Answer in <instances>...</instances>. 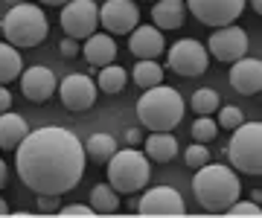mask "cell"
<instances>
[{
	"instance_id": "6da1fadb",
	"label": "cell",
	"mask_w": 262,
	"mask_h": 218,
	"mask_svg": "<svg viewBox=\"0 0 262 218\" xmlns=\"http://www.w3.org/2000/svg\"><path fill=\"white\" fill-rule=\"evenodd\" d=\"M15 169L38 195H64L84 175V146L67 128H38L15 146Z\"/></svg>"
},
{
	"instance_id": "7a4b0ae2",
	"label": "cell",
	"mask_w": 262,
	"mask_h": 218,
	"mask_svg": "<svg viewBox=\"0 0 262 218\" xmlns=\"http://www.w3.org/2000/svg\"><path fill=\"white\" fill-rule=\"evenodd\" d=\"M192 192L195 201L210 212H225L239 195H242V183L233 169H227L225 163H204L195 169L192 178Z\"/></svg>"
},
{
	"instance_id": "3957f363",
	"label": "cell",
	"mask_w": 262,
	"mask_h": 218,
	"mask_svg": "<svg viewBox=\"0 0 262 218\" xmlns=\"http://www.w3.org/2000/svg\"><path fill=\"white\" fill-rule=\"evenodd\" d=\"M187 105L181 93L169 85H155L146 87L143 96L137 99V119H140L149 131H175L184 119Z\"/></svg>"
},
{
	"instance_id": "277c9868",
	"label": "cell",
	"mask_w": 262,
	"mask_h": 218,
	"mask_svg": "<svg viewBox=\"0 0 262 218\" xmlns=\"http://www.w3.org/2000/svg\"><path fill=\"white\" fill-rule=\"evenodd\" d=\"M0 27H3V35L12 47H38L50 35V20L44 15V9L29 6V3L9 6L6 18L0 20Z\"/></svg>"
},
{
	"instance_id": "5b68a950",
	"label": "cell",
	"mask_w": 262,
	"mask_h": 218,
	"mask_svg": "<svg viewBox=\"0 0 262 218\" xmlns=\"http://www.w3.org/2000/svg\"><path fill=\"white\" fill-rule=\"evenodd\" d=\"M149 157L143 152L131 149H117L108 160V183L117 192H140L149 183Z\"/></svg>"
},
{
	"instance_id": "8992f818",
	"label": "cell",
	"mask_w": 262,
	"mask_h": 218,
	"mask_svg": "<svg viewBox=\"0 0 262 218\" xmlns=\"http://www.w3.org/2000/svg\"><path fill=\"white\" fill-rule=\"evenodd\" d=\"M227 157L230 169L242 175H262V125L259 123H242L233 128V137L227 142Z\"/></svg>"
},
{
	"instance_id": "52a82bcc",
	"label": "cell",
	"mask_w": 262,
	"mask_h": 218,
	"mask_svg": "<svg viewBox=\"0 0 262 218\" xmlns=\"http://www.w3.org/2000/svg\"><path fill=\"white\" fill-rule=\"evenodd\" d=\"M166 64H169V70L178 73V76L195 79V76H204L207 73V67H210V53H207V47L201 41L181 38L169 47Z\"/></svg>"
},
{
	"instance_id": "ba28073f",
	"label": "cell",
	"mask_w": 262,
	"mask_h": 218,
	"mask_svg": "<svg viewBox=\"0 0 262 218\" xmlns=\"http://www.w3.org/2000/svg\"><path fill=\"white\" fill-rule=\"evenodd\" d=\"M99 27V6L94 0H67L61 9V29L64 35L76 41H84L88 35H94Z\"/></svg>"
},
{
	"instance_id": "9c48e42d",
	"label": "cell",
	"mask_w": 262,
	"mask_h": 218,
	"mask_svg": "<svg viewBox=\"0 0 262 218\" xmlns=\"http://www.w3.org/2000/svg\"><path fill=\"white\" fill-rule=\"evenodd\" d=\"M207 53L215 58V61H222V64H233L236 58L248 56V32L233 23H227V27H219L210 35L207 41Z\"/></svg>"
},
{
	"instance_id": "30bf717a",
	"label": "cell",
	"mask_w": 262,
	"mask_h": 218,
	"mask_svg": "<svg viewBox=\"0 0 262 218\" xmlns=\"http://www.w3.org/2000/svg\"><path fill=\"white\" fill-rule=\"evenodd\" d=\"M184 3L201 23L215 29L239 20V15L245 12V0H184Z\"/></svg>"
},
{
	"instance_id": "8fae6325",
	"label": "cell",
	"mask_w": 262,
	"mask_h": 218,
	"mask_svg": "<svg viewBox=\"0 0 262 218\" xmlns=\"http://www.w3.org/2000/svg\"><path fill=\"white\" fill-rule=\"evenodd\" d=\"M58 90V99L64 105L67 111H88V108H94L96 105V96H99V87L91 76H84V73H70L64 76V82L56 87Z\"/></svg>"
},
{
	"instance_id": "7c38bea8",
	"label": "cell",
	"mask_w": 262,
	"mask_h": 218,
	"mask_svg": "<svg viewBox=\"0 0 262 218\" xmlns=\"http://www.w3.org/2000/svg\"><path fill=\"white\" fill-rule=\"evenodd\" d=\"M99 23L108 29V35H128L140 23V9L134 0H105L99 6Z\"/></svg>"
},
{
	"instance_id": "4fadbf2b",
	"label": "cell",
	"mask_w": 262,
	"mask_h": 218,
	"mask_svg": "<svg viewBox=\"0 0 262 218\" xmlns=\"http://www.w3.org/2000/svg\"><path fill=\"white\" fill-rule=\"evenodd\" d=\"M137 212L140 215H184L187 204H184L178 189L160 183V186H151L149 192H143V198L137 201Z\"/></svg>"
},
{
	"instance_id": "5bb4252c",
	"label": "cell",
	"mask_w": 262,
	"mask_h": 218,
	"mask_svg": "<svg viewBox=\"0 0 262 218\" xmlns=\"http://www.w3.org/2000/svg\"><path fill=\"white\" fill-rule=\"evenodd\" d=\"M56 73L50 70V67H41V64H32L27 70H20V90L27 96L29 102L35 105H44L50 96L56 93Z\"/></svg>"
},
{
	"instance_id": "9a60e30c",
	"label": "cell",
	"mask_w": 262,
	"mask_h": 218,
	"mask_svg": "<svg viewBox=\"0 0 262 218\" xmlns=\"http://www.w3.org/2000/svg\"><path fill=\"white\" fill-rule=\"evenodd\" d=\"M230 87L242 96H256L262 90V61L251 56L236 58L230 67Z\"/></svg>"
},
{
	"instance_id": "2e32d148",
	"label": "cell",
	"mask_w": 262,
	"mask_h": 218,
	"mask_svg": "<svg viewBox=\"0 0 262 218\" xmlns=\"http://www.w3.org/2000/svg\"><path fill=\"white\" fill-rule=\"evenodd\" d=\"M128 50L131 56L137 58H160L166 53V38H163V29L158 27H137L128 32Z\"/></svg>"
},
{
	"instance_id": "e0dca14e",
	"label": "cell",
	"mask_w": 262,
	"mask_h": 218,
	"mask_svg": "<svg viewBox=\"0 0 262 218\" xmlns=\"http://www.w3.org/2000/svg\"><path fill=\"white\" fill-rule=\"evenodd\" d=\"M79 53L88 58L91 67H105L117 58V44H114V38L108 32H94V35L84 38V47Z\"/></svg>"
},
{
	"instance_id": "ac0fdd59",
	"label": "cell",
	"mask_w": 262,
	"mask_h": 218,
	"mask_svg": "<svg viewBox=\"0 0 262 218\" xmlns=\"http://www.w3.org/2000/svg\"><path fill=\"white\" fill-rule=\"evenodd\" d=\"M151 20L158 29H181L187 20V3L184 0H155Z\"/></svg>"
},
{
	"instance_id": "d6986e66",
	"label": "cell",
	"mask_w": 262,
	"mask_h": 218,
	"mask_svg": "<svg viewBox=\"0 0 262 218\" xmlns=\"http://www.w3.org/2000/svg\"><path fill=\"white\" fill-rule=\"evenodd\" d=\"M27 131H29L27 119L20 114H15L12 108L0 114V149L3 152H15V146L27 137Z\"/></svg>"
},
{
	"instance_id": "ffe728a7",
	"label": "cell",
	"mask_w": 262,
	"mask_h": 218,
	"mask_svg": "<svg viewBox=\"0 0 262 218\" xmlns=\"http://www.w3.org/2000/svg\"><path fill=\"white\" fill-rule=\"evenodd\" d=\"M143 146H146V157L155 163H169L175 154H178V140L172 137V131H151L146 140H143Z\"/></svg>"
},
{
	"instance_id": "44dd1931",
	"label": "cell",
	"mask_w": 262,
	"mask_h": 218,
	"mask_svg": "<svg viewBox=\"0 0 262 218\" xmlns=\"http://www.w3.org/2000/svg\"><path fill=\"white\" fill-rule=\"evenodd\" d=\"M20 70H24V58H20L18 47H12L9 41H0V85L15 82Z\"/></svg>"
},
{
	"instance_id": "7402d4cb",
	"label": "cell",
	"mask_w": 262,
	"mask_h": 218,
	"mask_svg": "<svg viewBox=\"0 0 262 218\" xmlns=\"http://www.w3.org/2000/svg\"><path fill=\"white\" fill-rule=\"evenodd\" d=\"M82 146H84V157H91L94 163H108V160H111V154L120 149L117 140H114L111 134H105V131L91 134L88 142H82Z\"/></svg>"
},
{
	"instance_id": "603a6c76",
	"label": "cell",
	"mask_w": 262,
	"mask_h": 218,
	"mask_svg": "<svg viewBox=\"0 0 262 218\" xmlns=\"http://www.w3.org/2000/svg\"><path fill=\"white\" fill-rule=\"evenodd\" d=\"M128 85V70L120 64H105L99 67V79H96V87L102 90V93H120L122 87Z\"/></svg>"
},
{
	"instance_id": "cb8c5ba5",
	"label": "cell",
	"mask_w": 262,
	"mask_h": 218,
	"mask_svg": "<svg viewBox=\"0 0 262 218\" xmlns=\"http://www.w3.org/2000/svg\"><path fill=\"white\" fill-rule=\"evenodd\" d=\"M91 209L94 212H102V215H111L120 209V195L111 183H96L91 189Z\"/></svg>"
},
{
	"instance_id": "d4e9b609",
	"label": "cell",
	"mask_w": 262,
	"mask_h": 218,
	"mask_svg": "<svg viewBox=\"0 0 262 218\" xmlns=\"http://www.w3.org/2000/svg\"><path fill=\"white\" fill-rule=\"evenodd\" d=\"M163 82V67L158 64V58H140L134 64V85L137 87H155Z\"/></svg>"
},
{
	"instance_id": "484cf974",
	"label": "cell",
	"mask_w": 262,
	"mask_h": 218,
	"mask_svg": "<svg viewBox=\"0 0 262 218\" xmlns=\"http://www.w3.org/2000/svg\"><path fill=\"white\" fill-rule=\"evenodd\" d=\"M192 111H195L198 116L201 114H213V111H219V93H215L213 87H198L195 93H192Z\"/></svg>"
},
{
	"instance_id": "4316f807",
	"label": "cell",
	"mask_w": 262,
	"mask_h": 218,
	"mask_svg": "<svg viewBox=\"0 0 262 218\" xmlns=\"http://www.w3.org/2000/svg\"><path fill=\"white\" fill-rule=\"evenodd\" d=\"M215 134H219V125H215V119L210 114H201L192 123V140L195 142H213Z\"/></svg>"
},
{
	"instance_id": "83f0119b",
	"label": "cell",
	"mask_w": 262,
	"mask_h": 218,
	"mask_svg": "<svg viewBox=\"0 0 262 218\" xmlns=\"http://www.w3.org/2000/svg\"><path fill=\"white\" fill-rule=\"evenodd\" d=\"M245 123V114L236 108V105H219V119H215V125L219 128H225V131H233L236 125Z\"/></svg>"
},
{
	"instance_id": "f1b7e54d",
	"label": "cell",
	"mask_w": 262,
	"mask_h": 218,
	"mask_svg": "<svg viewBox=\"0 0 262 218\" xmlns=\"http://www.w3.org/2000/svg\"><path fill=\"white\" fill-rule=\"evenodd\" d=\"M184 160H187L189 169H198V166L210 163V149H207V142H195V146H189L187 152H184Z\"/></svg>"
},
{
	"instance_id": "f546056e",
	"label": "cell",
	"mask_w": 262,
	"mask_h": 218,
	"mask_svg": "<svg viewBox=\"0 0 262 218\" xmlns=\"http://www.w3.org/2000/svg\"><path fill=\"white\" fill-rule=\"evenodd\" d=\"M225 212H227V215H251V218H259L262 215V209H259L256 201H239V198H236Z\"/></svg>"
},
{
	"instance_id": "4dcf8cb0",
	"label": "cell",
	"mask_w": 262,
	"mask_h": 218,
	"mask_svg": "<svg viewBox=\"0 0 262 218\" xmlns=\"http://www.w3.org/2000/svg\"><path fill=\"white\" fill-rule=\"evenodd\" d=\"M58 207H61V195H38L41 212H58Z\"/></svg>"
},
{
	"instance_id": "1f68e13d",
	"label": "cell",
	"mask_w": 262,
	"mask_h": 218,
	"mask_svg": "<svg viewBox=\"0 0 262 218\" xmlns=\"http://www.w3.org/2000/svg\"><path fill=\"white\" fill-rule=\"evenodd\" d=\"M79 50H82V47H79V41L70 38V35L61 38V44H58V53H61L64 58H76V56H79Z\"/></svg>"
},
{
	"instance_id": "d6a6232c",
	"label": "cell",
	"mask_w": 262,
	"mask_h": 218,
	"mask_svg": "<svg viewBox=\"0 0 262 218\" xmlns=\"http://www.w3.org/2000/svg\"><path fill=\"white\" fill-rule=\"evenodd\" d=\"M61 215H94L91 204H67V207H58Z\"/></svg>"
},
{
	"instance_id": "836d02e7",
	"label": "cell",
	"mask_w": 262,
	"mask_h": 218,
	"mask_svg": "<svg viewBox=\"0 0 262 218\" xmlns=\"http://www.w3.org/2000/svg\"><path fill=\"white\" fill-rule=\"evenodd\" d=\"M9 108H12V93H9V87L6 85H0V114L9 111Z\"/></svg>"
},
{
	"instance_id": "e575fe53",
	"label": "cell",
	"mask_w": 262,
	"mask_h": 218,
	"mask_svg": "<svg viewBox=\"0 0 262 218\" xmlns=\"http://www.w3.org/2000/svg\"><path fill=\"white\" fill-rule=\"evenodd\" d=\"M140 142H143V134L137 128H128L125 131V146H140Z\"/></svg>"
},
{
	"instance_id": "d590c367",
	"label": "cell",
	"mask_w": 262,
	"mask_h": 218,
	"mask_svg": "<svg viewBox=\"0 0 262 218\" xmlns=\"http://www.w3.org/2000/svg\"><path fill=\"white\" fill-rule=\"evenodd\" d=\"M6 178H9V169H6V163H3V157H0V189L6 186Z\"/></svg>"
},
{
	"instance_id": "8d00e7d4",
	"label": "cell",
	"mask_w": 262,
	"mask_h": 218,
	"mask_svg": "<svg viewBox=\"0 0 262 218\" xmlns=\"http://www.w3.org/2000/svg\"><path fill=\"white\" fill-rule=\"evenodd\" d=\"M67 0H41V6H64Z\"/></svg>"
},
{
	"instance_id": "74e56055",
	"label": "cell",
	"mask_w": 262,
	"mask_h": 218,
	"mask_svg": "<svg viewBox=\"0 0 262 218\" xmlns=\"http://www.w3.org/2000/svg\"><path fill=\"white\" fill-rule=\"evenodd\" d=\"M251 6H253V12H256V15H262V0H251Z\"/></svg>"
},
{
	"instance_id": "f35d334b",
	"label": "cell",
	"mask_w": 262,
	"mask_h": 218,
	"mask_svg": "<svg viewBox=\"0 0 262 218\" xmlns=\"http://www.w3.org/2000/svg\"><path fill=\"white\" fill-rule=\"evenodd\" d=\"M0 215H9V204H6L3 198H0Z\"/></svg>"
},
{
	"instance_id": "ab89813d",
	"label": "cell",
	"mask_w": 262,
	"mask_h": 218,
	"mask_svg": "<svg viewBox=\"0 0 262 218\" xmlns=\"http://www.w3.org/2000/svg\"><path fill=\"white\" fill-rule=\"evenodd\" d=\"M251 201H256V204H259V201H262V189H253L251 192Z\"/></svg>"
},
{
	"instance_id": "60d3db41",
	"label": "cell",
	"mask_w": 262,
	"mask_h": 218,
	"mask_svg": "<svg viewBox=\"0 0 262 218\" xmlns=\"http://www.w3.org/2000/svg\"><path fill=\"white\" fill-rule=\"evenodd\" d=\"M6 3H9V6H18V3H27V0H6Z\"/></svg>"
},
{
	"instance_id": "b9f144b4",
	"label": "cell",
	"mask_w": 262,
	"mask_h": 218,
	"mask_svg": "<svg viewBox=\"0 0 262 218\" xmlns=\"http://www.w3.org/2000/svg\"><path fill=\"white\" fill-rule=\"evenodd\" d=\"M0 35H3V27H0Z\"/></svg>"
}]
</instances>
